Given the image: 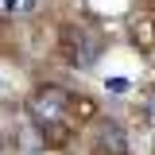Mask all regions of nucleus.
<instances>
[{"instance_id":"obj_1","label":"nucleus","mask_w":155,"mask_h":155,"mask_svg":"<svg viewBox=\"0 0 155 155\" xmlns=\"http://www.w3.org/2000/svg\"><path fill=\"white\" fill-rule=\"evenodd\" d=\"M62 58L74 70H93L101 58V39L89 27H66L62 31Z\"/></svg>"},{"instance_id":"obj_2","label":"nucleus","mask_w":155,"mask_h":155,"mask_svg":"<svg viewBox=\"0 0 155 155\" xmlns=\"http://www.w3.org/2000/svg\"><path fill=\"white\" fill-rule=\"evenodd\" d=\"M27 113H31V120L35 124H62L66 120V113H70V97L62 93L58 85H43V89H35L31 93V101H27Z\"/></svg>"},{"instance_id":"obj_3","label":"nucleus","mask_w":155,"mask_h":155,"mask_svg":"<svg viewBox=\"0 0 155 155\" xmlns=\"http://www.w3.org/2000/svg\"><path fill=\"white\" fill-rule=\"evenodd\" d=\"M93 151L97 155H128V136L116 120H101V128L93 136Z\"/></svg>"},{"instance_id":"obj_4","label":"nucleus","mask_w":155,"mask_h":155,"mask_svg":"<svg viewBox=\"0 0 155 155\" xmlns=\"http://www.w3.org/2000/svg\"><path fill=\"white\" fill-rule=\"evenodd\" d=\"M109 93H128V78H113L109 81Z\"/></svg>"},{"instance_id":"obj_5","label":"nucleus","mask_w":155,"mask_h":155,"mask_svg":"<svg viewBox=\"0 0 155 155\" xmlns=\"http://www.w3.org/2000/svg\"><path fill=\"white\" fill-rule=\"evenodd\" d=\"M147 120H151V124H155V97H151V101H147Z\"/></svg>"},{"instance_id":"obj_6","label":"nucleus","mask_w":155,"mask_h":155,"mask_svg":"<svg viewBox=\"0 0 155 155\" xmlns=\"http://www.w3.org/2000/svg\"><path fill=\"white\" fill-rule=\"evenodd\" d=\"M0 8H16V0H0Z\"/></svg>"}]
</instances>
